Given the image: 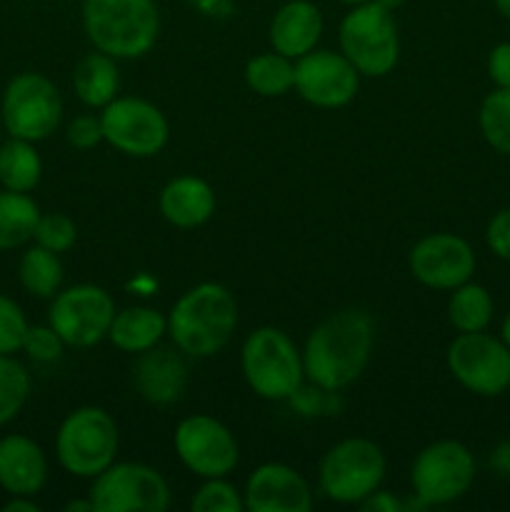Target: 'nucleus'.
Wrapping results in <instances>:
<instances>
[{
    "instance_id": "nucleus-1",
    "label": "nucleus",
    "mask_w": 510,
    "mask_h": 512,
    "mask_svg": "<svg viewBox=\"0 0 510 512\" xmlns=\"http://www.w3.org/2000/svg\"><path fill=\"white\" fill-rule=\"evenodd\" d=\"M373 320L363 310H340L310 330L303 348L305 378L323 393H338L363 375L373 355Z\"/></svg>"
},
{
    "instance_id": "nucleus-2",
    "label": "nucleus",
    "mask_w": 510,
    "mask_h": 512,
    "mask_svg": "<svg viewBox=\"0 0 510 512\" xmlns=\"http://www.w3.org/2000/svg\"><path fill=\"white\" fill-rule=\"evenodd\" d=\"M238 328V303L220 283H200L185 290L168 315V335L188 358L220 353Z\"/></svg>"
},
{
    "instance_id": "nucleus-3",
    "label": "nucleus",
    "mask_w": 510,
    "mask_h": 512,
    "mask_svg": "<svg viewBox=\"0 0 510 512\" xmlns=\"http://www.w3.org/2000/svg\"><path fill=\"white\" fill-rule=\"evenodd\" d=\"M83 28L95 50L133 60L158 40L160 13L155 0H83Z\"/></svg>"
},
{
    "instance_id": "nucleus-4",
    "label": "nucleus",
    "mask_w": 510,
    "mask_h": 512,
    "mask_svg": "<svg viewBox=\"0 0 510 512\" xmlns=\"http://www.w3.org/2000/svg\"><path fill=\"white\" fill-rule=\"evenodd\" d=\"M240 368L250 390L263 400L280 403L295 398L303 388V353L295 348L288 333L273 325H263L245 338Z\"/></svg>"
},
{
    "instance_id": "nucleus-5",
    "label": "nucleus",
    "mask_w": 510,
    "mask_h": 512,
    "mask_svg": "<svg viewBox=\"0 0 510 512\" xmlns=\"http://www.w3.org/2000/svg\"><path fill=\"white\" fill-rule=\"evenodd\" d=\"M120 448L118 423L95 405L73 410L55 435V455L65 473L75 478H95L115 463Z\"/></svg>"
},
{
    "instance_id": "nucleus-6",
    "label": "nucleus",
    "mask_w": 510,
    "mask_h": 512,
    "mask_svg": "<svg viewBox=\"0 0 510 512\" xmlns=\"http://www.w3.org/2000/svg\"><path fill=\"white\" fill-rule=\"evenodd\" d=\"M340 53L360 75L383 78L395 68L400 55V35L393 13L375 0L360 3L345 13L338 28Z\"/></svg>"
},
{
    "instance_id": "nucleus-7",
    "label": "nucleus",
    "mask_w": 510,
    "mask_h": 512,
    "mask_svg": "<svg viewBox=\"0 0 510 512\" xmlns=\"http://www.w3.org/2000/svg\"><path fill=\"white\" fill-rule=\"evenodd\" d=\"M383 478L385 455L368 438L340 440L320 460V490L333 503L358 505L380 488Z\"/></svg>"
},
{
    "instance_id": "nucleus-8",
    "label": "nucleus",
    "mask_w": 510,
    "mask_h": 512,
    "mask_svg": "<svg viewBox=\"0 0 510 512\" xmlns=\"http://www.w3.org/2000/svg\"><path fill=\"white\" fill-rule=\"evenodd\" d=\"M475 483V458L458 440L425 445L410 468V485L420 505H448L463 498Z\"/></svg>"
},
{
    "instance_id": "nucleus-9",
    "label": "nucleus",
    "mask_w": 510,
    "mask_h": 512,
    "mask_svg": "<svg viewBox=\"0 0 510 512\" xmlns=\"http://www.w3.org/2000/svg\"><path fill=\"white\" fill-rule=\"evenodd\" d=\"M0 113L10 138L38 143L58 130L63 120V98L45 75L20 73L5 88Z\"/></svg>"
},
{
    "instance_id": "nucleus-10",
    "label": "nucleus",
    "mask_w": 510,
    "mask_h": 512,
    "mask_svg": "<svg viewBox=\"0 0 510 512\" xmlns=\"http://www.w3.org/2000/svg\"><path fill=\"white\" fill-rule=\"evenodd\" d=\"M115 313V300L108 290L80 283L53 295L48 325L70 348H93L108 338Z\"/></svg>"
},
{
    "instance_id": "nucleus-11",
    "label": "nucleus",
    "mask_w": 510,
    "mask_h": 512,
    "mask_svg": "<svg viewBox=\"0 0 510 512\" xmlns=\"http://www.w3.org/2000/svg\"><path fill=\"white\" fill-rule=\"evenodd\" d=\"M88 498L98 512H165L168 480L145 463H113L93 478Z\"/></svg>"
},
{
    "instance_id": "nucleus-12",
    "label": "nucleus",
    "mask_w": 510,
    "mask_h": 512,
    "mask_svg": "<svg viewBox=\"0 0 510 512\" xmlns=\"http://www.w3.org/2000/svg\"><path fill=\"white\" fill-rule=\"evenodd\" d=\"M103 140L130 158H153L168 145L170 125L150 100L118 95L100 113Z\"/></svg>"
},
{
    "instance_id": "nucleus-13",
    "label": "nucleus",
    "mask_w": 510,
    "mask_h": 512,
    "mask_svg": "<svg viewBox=\"0 0 510 512\" xmlns=\"http://www.w3.org/2000/svg\"><path fill=\"white\" fill-rule=\"evenodd\" d=\"M445 363L450 375L475 395L495 398L510 388V348L485 330L460 333L450 343Z\"/></svg>"
},
{
    "instance_id": "nucleus-14",
    "label": "nucleus",
    "mask_w": 510,
    "mask_h": 512,
    "mask_svg": "<svg viewBox=\"0 0 510 512\" xmlns=\"http://www.w3.org/2000/svg\"><path fill=\"white\" fill-rule=\"evenodd\" d=\"M180 463L198 478H228L240 460L238 440L213 415L183 418L173 435Z\"/></svg>"
},
{
    "instance_id": "nucleus-15",
    "label": "nucleus",
    "mask_w": 510,
    "mask_h": 512,
    "mask_svg": "<svg viewBox=\"0 0 510 512\" xmlns=\"http://www.w3.org/2000/svg\"><path fill=\"white\" fill-rule=\"evenodd\" d=\"M358 88L360 73L343 53L310 50L295 60V90L315 108H343L358 95Z\"/></svg>"
},
{
    "instance_id": "nucleus-16",
    "label": "nucleus",
    "mask_w": 510,
    "mask_h": 512,
    "mask_svg": "<svg viewBox=\"0 0 510 512\" xmlns=\"http://www.w3.org/2000/svg\"><path fill=\"white\" fill-rule=\"evenodd\" d=\"M408 268L420 285L433 290H455L475 273V253L455 233H433L413 245Z\"/></svg>"
},
{
    "instance_id": "nucleus-17",
    "label": "nucleus",
    "mask_w": 510,
    "mask_h": 512,
    "mask_svg": "<svg viewBox=\"0 0 510 512\" xmlns=\"http://www.w3.org/2000/svg\"><path fill=\"white\" fill-rule=\"evenodd\" d=\"M250 512H310L313 493L303 475L285 463H265L250 473L243 490Z\"/></svg>"
},
{
    "instance_id": "nucleus-18",
    "label": "nucleus",
    "mask_w": 510,
    "mask_h": 512,
    "mask_svg": "<svg viewBox=\"0 0 510 512\" xmlns=\"http://www.w3.org/2000/svg\"><path fill=\"white\" fill-rule=\"evenodd\" d=\"M133 383L140 398L153 405H170L180 400L188 385V365L178 348L153 345L138 353L133 365Z\"/></svg>"
},
{
    "instance_id": "nucleus-19",
    "label": "nucleus",
    "mask_w": 510,
    "mask_h": 512,
    "mask_svg": "<svg viewBox=\"0 0 510 512\" xmlns=\"http://www.w3.org/2000/svg\"><path fill=\"white\" fill-rule=\"evenodd\" d=\"M48 480V458L35 440L25 435L0 438V488L8 495L35 498Z\"/></svg>"
},
{
    "instance_id": "nucleus-20",
    "label": "nucleus",
    "mask_w": 510,
    "mask_h": 512,
    "mask_svg": "<svg viewBox=\"0 0 510 512\" xmlns=\"http://www.w3.org/2000/svg\"><path fill=\"white\" fill-rule=\"evenodd\" d=\"M268 38L273 50L298 60L323 38V13L310 0H288L275 10Z\"/></svg>"
},
{
    "instance_id": "nucleus-21",
    "label": "nucleus",
    "mask_w": 510,
    "mask_h": 512,
    "mask_svg": "<svg viewBox=\"0 0 510 512\" xmlns=\"http://www.w3.org/2000/svg\"><path fill=\"white\" fill-rule=\"evenodd\" d=\"M160 213L175 228H200L215 213L213 188L195 175H178L160 190Z\"/></svg>"
},
{
    "instance_id": "nucleus-22",
    "label": "nucleus",
    "mask_w": 510,
    "mask_h": 512,
    "mask_svg": "<svg viewBox=\"0 0 510 512\" xmlns=\"http://www.w3.org/2000/svg\"><path fill=\"white\" fill-rule=\"evenodd\" d=\"M165 333H168V318L160 310L148 305H130L115 313L108 340L123 353L138 355L158 345Z\"/></svg>"
},
{
    "instance_id": "nucleus-23",
    "label": "nucleus",
    "mask_w": 510,
    "mask_h": 512,
    "mask_svg": "<svg viewBox=\"0 0 510 512\" xmlns=\"http://www.w3.org/2000/svg\"><path fill=\"white\" fill-rule=\"evenodd\" d=\"M73 88L80 103L103 110L110 100L118 98L120 73L115 58H110L108 53H100V50L85 55L75 65Z\"/></svg>"
},
{
    "instance_id": "nucleus-24",
    "label": "nucleus",
    "mask_w": 510,
    "mask_h": 512,
    "mask_svg": "<svg viewBox=\"0 0 510 512\" xmlns=\"http://www.w3.org/2000/svg\"><path fill=\"white\" fill-rule=\"evenodd\" d=\"M40 208L28 193H0V250H15L30 243L40 220Z\"/></svg>"
},
{
    "instance_id": "nucleus-25",
    "label": "nucleus",
    "mask_w": 510,
    "mask_h": 512,
    "mask_svg": "<svg viewBox=\"0 0 510 512\" xmlns=\"http://www.w3.org/2000/svg\"><path fill=\"white\" fill-rule=\"evenodd\" d=\"M43 160L30 140L10 138L0 145V185L15 193H30L40 183Z\"/></svg>"
},
{
    "instance_id": "nucleus-26",
    "label": "nucleus",
    "mask_w": 510,
    "mask_h": 512,
    "mask_svg": "<svg viewBox=\"0 0 510 512\" xmlns=\"http://www.w3.org/2000/svg\"><path fill=\"white\" fill-rule=\"evenodd\" d=\"M245 83L263 98H280L295 88V63L288 55L260 53L245 65Z\"/></svg>"
},
{
    "instance_id": "nucleus-27",
    "label": "nucleus",
    "mask_w": 510,
    "mask_h": 512,
    "mask_svg": "<svg viewBox=\"0 0 510 512\" xmlns=\"http://www.w3.org/2000/svg\"><path fill=\"white\" fill-rule=\"evenodd\" d=\"M495 305L488 290L478 283H463L448 300V320L458 333H478L493 320Z\"/></svg>"
},
{
    "instance_id": "nucleus-28",
    "label": "nucleus",
    "mask_w": 510,
    "mask_h": 512,
    "mask_svg": "<svg viewBox=\"0 0 510 512\" xmlns=\"http://www.w3.org/2000/svg\"><path fill=\"white\" fill-rule=\"evenodd\" d=\"M63 275L65 273L63 263H60V255L38 243L25 250L23 258H20V285L30 295H35V298H53L60 290V285H63Z\"/></svg>"
},
{
    "instance_id": "nucleus-29",
    "label": "nucleus",
    "mask_w": 510,
    "mask_h": 512,
    "mask_svg": "<svg viewBox=\"0 0 510 512\" xmlns=\"http://www.w3.org/2000/svg\"><path fill=\"white\" fill-rule=\"evenodd\" d=\"M478 125L490 148L510 155V88H495L485 95L480 103Z\"/></svg>"
},
{
    "instance_id": "nucleus-30",
    "label": "nucleus",
    "mask_w": 510,
    "mask_h": 512,
    "mask_svg": "<svg viewBox=\"0 0 510 512\" xmlns=\"http://www.w3.org/2000/svg\"><path fill=\"white\" fill-rule=\"evenodd\" d=\"M30 373L13 355H0V428L15 420L30 395Z\"/></svg>"
},
{
    "instance_id": "nucleus-31",
    "label": "nucleus",
    "mask_w": 510,
    "mask_h": 512,
    "mask_svg": "<svg viewBox=\"0 0 510 512\" xmlns=\"http://www.w3.org/2000/svg\"><path fill=\"white\" fill-rule=\"evenodd\" d=\"M193 512H243V493L225 478H208L190 500Z\"/></svg>"
},
{
    "instance_id": "nucleus-32",
    "label": "nucleus",
    "mask_w": 510,
    "mask_h": 512,
    "mask_svg": "<svg viewBox=\"0 0 510 512\" xmlns=\"http://www.w3.org/2000/svg\"><path fill=\"white\" fill-rule=\"evenodd\" d=\"M33 240L58 255L68 253L75 245V240H78V225H75L73 218H68L65 213L40 215Z\"/></svg>"
},
{
    "instance_id": "nucleus-33",
    "label": "nucleus",
    "mask_w": 510,
    "mask_h": 512,
    "mask_svg": "<svg viewBox=\"0 0 510 512\" xmlns=\"http://www.w3.org/2000/svg\"><path fill=\"white\" fill-rule=\"evenodd\" d=\"M28 328L23 308L13 298L0 293V355H15L23 350Z\"/></svg>"
},
{
    "instance_id": "nucleus-34",
    "label": "nucleus",
    "mask_w": 510,
    "mask_h": 512,
    "mask_svg": "<svg viewBox=\"0 0 510 512\" xmlns=\"http://www.w3.org/2000/svg\"><path fill=\"white\" fill-rule=\"evenodd\" d=\"M63 348V338L50 325H35V328L30 325L28 328L23 350L35 363H53V360H58L63 355Z\"/></svg>"
},
{
    "instance_id": "nucleus-35",
    "label": "nucleus",
    "mask_w": 510,
    "mask_h": 512,
    "mask_svg": "<svg viewBox=\"0 0 510 512\" xmlns=\"http://www.w3.org/2000/svg\"><path fill=\"white\" fill-rule=\"evenodd\" d=\"M68 143L78 150H90L95 145L103 143V125H100V115H78L70 120L68 125Z\"/></svg>"
},
{
    "instance_id": "nucleus-36",
    "label": "nucleus",
    "mask_w": 510,
    "mask_h": 512,
    "mask_svg": "<svg viewBox=\"0 0 510 512\" xmlns=\"http://www.w3.org/2000/svg\"><path fill=\"white\" fill-rule=\"evenodd\" d=\"M485 240H488L490 253L503 260H510V208L500 210V213L490 218Z\"/></svg>"
},
{
    "instance_id": "nucleus-37",
    "label": "nucleus",
    "mask_w": 510,
    "mask_h": 512,
    "mask_svg": "<svg viewBox=\"0 0 510 512\" xmlns=\"http://www.w3.org/2000/svg\"><path fill=\"white\" fill-rule=\"evenodd\" d=\"M488 75L495 88H510V43H500L490 50Z\"/></svg>"
},
{
    "instance_id": "nucleus-38",
    "label": "nucleus",
    "mask_w": 510,
    "mask_h": 512,
    "mask_svg": "<svg viewBox=\"0 0 510 512\" xmlns=\"http://www.w3.org/2000/svg\"><path fill=\"white\" fill-rule=\"evenodd\" d=\"M360 510L365 512H400L405 508L403 503H400L398 498H395L393 493H385V490H375V493H370L368 498L360 500L358 503Z\"/></svg>"
},
{
    "instance_id": "nucleus-39",
    "label": "nucleus",
    "mask_w": 510,
    "mask_h": 512,
    "mask_svg": "<svg viewBox=\"0 0 510 512\" xmlns=\"http://www.w3.org/2000/svg\"><path fill=\"white\" fill-rule=\"evenodd\" d=\"M40 505L28 495H10L8 503L3 505V512H38Z\"/></svg>"
},
{
    "instance_id": "nucleus-40",
    "label": "nucleus",
    "mask_w": 510,
    "mask_h": 512,
    "mask_svg": "<svg viewBox=\"0 0 510 512\" xmlns=\"http://www.w3.org/2000/svg\"><path fill=\"white\" fill-rule=\"evenodd\" d=\"M490 463H493V468L498 470L500 475H510V443H500L498 448L493 450Z\"/></svg>"
},
{
    "instance_id": "nucleus-41",
    "label": "nucleus",
    "mask_w": 510,
    "mask_h": 512,
    "mask_svg": "<svg viewBox=\"0 0 510 512\" xmlns=\"http://www.w3.org/2000/svg\"><path fill=\"white\" fill-rule=\"evenodd\" d=\"M65 512H98L95 510L93 500H70L68 505H65Z\"/></svg>"
},
{
    "instance_id": "nucleus-42",
    "label": "nucleus",
    "mask_w": 510,
    "mask_h": 512,
    "mask_svg": "<svg viewBox=\"0 0 510 512\" xmlns=\"http://www.w3.org/2000/svg\"><path fill=\"white\" fill-rule=\"evenodd\" d=\"M375 3H378V5H383V8H388L390 13H395V10H398L400 5L405 3V0H375Z\"/></svg>"
},
{
    "instance_id": "nucleus-43",
    "label": "nucleus",
    "mask_w": 510,
    "mask_h": 512,
    "mask_svg": "<svg viewBox=\"0 0 510 512\" xmlns=\"http://www.w3.org/2000/svg\"><path fill=\"white\" fill-rule=\"evenodd\" d=\"M493 3H495V8H498L500 13L510 20V0H493Z\"/></svg>"
},
{
    "instance_id": "nucleus-44",
    "label": "nucleus",
    "mask_w": 510,
    "mask_h": 512,
    "mask_svg": "<svg viewBox=\"0 0 510 512\" xmlns=\"http://www.w3.org/2000/svg\"><path fill=\"white\" fill-rule=\"evenodd\" d=\"M500 333H503L505 345H508V348H510V313L505 315V320H503V330H500Z\"/></svg>"
},
{
    "instance_id": "nucleus-45",
    "label": "nucleus",
    "mask_w": 510,
    "mask_h": 512,
    "mask_svg": "<svg viewBox=\"0 0 510 512\" xmlns=\"http://www.w3.org/2000/svg\"><path fill=\"white\" fill-rule=\"evenodd\" d=\"M338 3H343V5H350V8H353V5H360V3H368V0H338Z\"/></svg>"
}]
</instances>
